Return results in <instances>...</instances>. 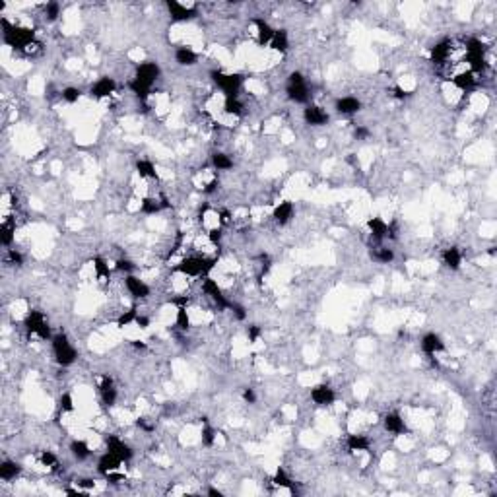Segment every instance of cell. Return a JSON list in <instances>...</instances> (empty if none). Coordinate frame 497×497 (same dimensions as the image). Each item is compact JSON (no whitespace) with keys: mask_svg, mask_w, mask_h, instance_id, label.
I'll list each match as a JSON object with an SVG mask.
<instances>
[{"mask_svg":"<svg viewBox=\"0 0 497 497\" xmlns=\"http://www.w3.org/2000/svg\"><path fill=\"white\" fill-rule=\"evenodd\" d=\"M454 86L460 89H472L476 88V78H474V72H460V74H456L453 78Z\"/></svg>","mask_w":497,"mask_h":497,"instance_id":"484cf974","label":"cell"},{"mask_svg":"<svg viewBox=\"0 0 497 497\" xmlns=\"http://www.w3.org/2000/svg\"><path fill=\"white\" fill-rule=\"evenodd\" d=\"M8 260H10L12 264H16V266H22L23 264L22 253H18L16 249H8Z\"/></svg>","mask_w":497,"mask_h":497,"instance_id":"7dc6e473","label":"cell"},{"mask_svg":"<svg viewBox=\"0 0 497 497\" xmlns=\"http://www.w3.org/2000/svg\"><path fill=\"white\" fill-rule=\"evenodd\" d=\"M383 423H385V429H387L388 433H392V435L406 433V423H404V420L398 416L396 412H390V414H387V416H385V420H383Z\"/></svg>","mask_w":497,"mask_h":497,"instance_id":"d6986e66","label":"cell"},{"mask_svg":"<svg viewBox=\"0 0 497 497\" xmlns=\"http://www.w3.org/2000/svg\"><path fill=\"white\" fill-rule=\"evenodd\" d=\"M293 218V204L291 202H280L274 210V220L280 225H286L287 221Z\"/></svg>","mask_w":497,"mask_h":497,"instance_id":"44dd1931","label":"cell"},{"mask_svg":"<svg viewBox=\"0 0 497 497\" xmlns=\"http://www.w3.org/2000/svg\"><path fill=\"white\" fill-rule=\"evenodd\" d=\"M167 10L171 14V18L175 22H187V20H192L196 16V8L194 6H187V4H181L177 0H169L167 2Z\"/></svg>","mask_w":497,"mask_h":497,"instance_id":"30bf717a","label":"cell"},{"mask_svg":"<svg viewBox=\"0 0 497 497\" xmlns=\"http://www.w3.org/2000/svg\"><path fill=\"white\" fill-rule=\"evenodd\" d=\"M223 111L227 115H233V117H241L243 115V103L239 101V97H225Z\"/></svg>","mask_w":497,"mask_h":497,"instance_id":"4dcf8cb0","label":"cell"},{"mask_svg":"<svg viewBox=\"0 0 497 497\" xmlns=\"http://www.w3.org/2000/svg\"><path fill=\"white\" fill-rule=\"evenodd\" d=\"M39 458H41V464H43V466H49V468H55L56 464H58L56 456L51 453V451H45V453H41V456H39Z\"/></svg>","mask_w":497,"mask_h":497,"instance_id":"f6af8a7d","label":"cell"},{"mask_svg":"<svg viewBox=\"0 0 497 497\" xmlns=\"http://www.w3.org/2000/svg\"><path fill=\"white\" fill-rule=\"evenodd\" d=\"M70 451H72V454L76 456L78 460H84V458H88L89 454H91L88 443L84 441H72L70 443Z\"/></svg>","mask_w":497,"mask_h":497,"instance_id":"836d02e7","label":"cell"},{"mask_svg":"<svg viewBox=\"0 0 497 497\" xmlns=\"http://www.w3.org/2000/svg\"><path fill=\"white\" fill-rule=\"evenodd\" d=\"M309 88L301 72H291L287 80V97L295 103H307L309 101Z\"/></svg>","mask_w":497,"mask_h":497,"instance_id":"277c9868","label":"cell"},{"mask_svg":"<svg viewBox=\"0 0 497 497\" xmlns=\"http://www.w3.org/2000/svg\"><path fill=\"white\" fill-rule=\"evenodd\" d=\"M124 284H126V289H128V293L136 299H144L150 295V286L142 282L140 278H136L134 274H128V276L124 278Z\"/></svg>","mask_w":497,"mask_h":497,"instance_id":"4fadbf2b","label":"cell"},{"mask_svg":"<svg viewBox=\"0 0 497 497\" xmlns=\"http://www.w3.org/2000/svg\"><path fill=\"white\" fill-rule=\"evenodd\" d=\"M229 309L235 313V317L239 320H245V317H247V313H245V307L243 305H239V303H233L231 301V305H229Z\"/></svg>","mask_w":497,"mask_h":497,"instance_id":"c3c4849f","label":"cell"},{"mask_svg":"<svg viewBox=\"0 0 497 497\" xmlns=\"http://www.w3.org/2000/svg\"><path fill=\"white\" fill-rule=\"evenodd\" d=\"M58 14H60V6H58L56 2H49L47 8H45V18H47L49 22H55L56 18H58Z\"/></svg>","mask_w":497,"mask_h":497,"instance_id":"60d3db41","label":"cell"},{"mask_svg":"<svg viewBox=\"0 0 497 497\" xmlns=\"http://www.w3.org/2000/svg\"><path fill=\"white\" fill-rule=\"evenodd\" d=\"M208 239H210L214 245H218L221 241V229H218V227L210 229V233H208Z\"/></svg>","mask_w":497,"mask_h":497,"instance_id":"f907efd6","label":"cell"},{"mask_svg":"<svg viewBox=\"0 0 497 497\" xmlns=\"http://www.w3.org/2000/svg\"><path fill=\"white\" fill-rule=\"evenodd\" d=\"M212 268V260L200 258V256H187L185 260H181L177 264V272L185 274V276H202Z\"/></svg>","mask_w":497,"mask_h":497,"instance_id":"5b68a950","label":"cell"},{"mask_svg":"<svg viewBox=\"0 0 497 497\" xmlns=\"http://www.w3.org/2000/svg\"><path fill=\"white\" fill-rule=\"evenodd\" d=\"M421 350H423L427 355H435L445 350V344H443L439 334L429 332V334H425V336L421 338Z\"/></svg>","mask_w":497,"mask_h":497,"instance_id":"e0dca14e","label":"cell"},{"mask_svg":"<svg viewBox=\"0 0 497 497\" xmlns=\"http://www.w3.org/2000/svg\"><path fill=\"white\" fill-rule=\"evenodd\" d=\"M93 268H95V272H97V278H100L101 282H107L109 280V264L101 258V256H95L93 258Z\"/></svg>","mask_w":497,"mask_h":497,"instance_id":"d590c367","label":"cell"},{"mask_svg":"<svg viewBox=\"0 0 497 497\" xmlns=\"http://www.w3.org/2000/svg\"><path fill=\"white\" fill-rule=\"evenodd\" d=\"M274 484H276V486H280V487H289V489H291V480H289V476H287L282 468H278V470H276Z\"/></svg>","mask_w":497,"mask_h":497,"instance_id":"ab89813d","label":"cell"},{"mask_svg":"<svg viewBox=\"0 0 497 497\" xmlns=\"http://www.w3.org/2000/svg\"><path fill=\"white\" fill-rule=\"evenodd\" d=\"M394 97H398V100H404V97H408V91H404L400 86H396V88H394Z\"/></svg>","mask_w":497,"mask_h":497,"instance_id":"6f0895ef","label":"cell"},{"mask_svg":"<svg viewBox=\"0 0 497 497\" xmlns=\"http://www.w3.org/2000/svg\"><path fill=\"white\" fill-rule=\"evenodd\" d=\"M369 229H371V235H373L375 239H383V237H387L388 235V225L381 220V218L369 220Z\"/></svg>","mask_w":497,"mask_h":497,"instance_id":"f1b7e54d","label":"cell"},{"mask_svg":"<svg viewBox=\"0 0 497 497\" xmlns=\"http://www.w3.org/2000/svg\"><path fill=\"white\" fill-rule=\"evenodd\" d=\"M136 266L128 260V258H121V260H117V270H121V272H126V274H130Z\"/></svg>","mask_w":497,"mask_h":497,"instance_id":"bcb514c9","label":"cell"},{"mask_svg":"<svg viewBox=\"0 0 497 497\" xmlns=\"http://www.w3.org/2000/svg\"><path fill=\"white\" fill-rule=\"evenodd\" d=\"M177 326L181 330H187L190 326V319H188L187 307H179L177 309Z\"/></svg>","mask_w":497,"mask_h":497,"instance_id":"f35d334b","label":"cell"},{"mask_svg":"<svg viewBox=\"0 0 497 497\" xmlns=\"http://www.w3.org/2000/svg\"><path fill=\"white\" fill-rule=\"evenodd\" d=\"M243 400H245V402H249V404H254V402H256V394H254L253 388H245V390H243Z\"/></svg>","mask_w":497,"mask_h":497,"instance_id":"816d5d0a","label":"cell"},{"mask_svg":"<svg viewBox=\"0 0 497 497\" xmlns=\"http://www.w3.org/2000/svg\"><path fill=\"white\" fill-rule=\"evenodd\" d=\"M216 441V431L212 429L210 425H206L204 429H202V445H206V447H212Z\"/></svg>","mask_w":497,"mask_h":497,"instance_id":"ee69618b","label":"cell"},{"mask_svg":"<svg viewBox=\"0 0 497 497\" xmlns=\"http://www.w3.org/2000/svg\"><path fill=\"white\" fill-rule=\"evenodd\" d=\"M210 76L216 82V86L225 93V97H237V91L243 84L241 74H227V72H220V70H212Z\"/></svg>","mask_w":497,"mask_h":497,"instance_id":"3957f363","label":"cell"},{"mask_svg":"<svg viewBox=\"0 0 497 497\" xmlns=\"http://www.w3.org/2000/svg\"><path fill=\"white\" fill-rule=\"evenodd\" d=\"M247 336H249V342H256L258 340V336H260V328L253 324V326H249V330H247Z\"/></svg>","mask_w":497,"mask_h":497,"instance_id":"681fc988","label":"cell"},{"mask_svg":"<svg viewBox=\"0 0 497 497\" xmlns=\"http://www.w3.org/2000/svg\"><path fill=\"white\" fill-rule=\"evenodd\" d=\"M136 425H138V427H142L144 431H152V429H154V425H152V423H148L146 420H138V421H136Z\"/></svg>","mask_w":497,"mask_h":497,"instance_id":"9f6ffc18","label":"cell"},{"mask_svg":"<svg viewBox=\"0 0 497 497\" xmlns=\"http://www.w3.org/2000/svg\"><path fill=\"white\" fill-rule=\"evenodd\" d=\"M466 47V58L470 62L472 72H482L484 70V45L478 39H468Z\"/></svg>","mask_w":497,"mask_h":497,"instance_id":"52a82bcc","label":"cell"},{"mask_svg":"<svg viewBox=\"0 0 497 497\" xmlns=\"http://www.w3.org/2000/svg\"><path fill=\"white\" fill-rule=\"evenodd\" d=\"M270 47L278 51V53H286L287 47H289V41H287V34L284 29H276L274 31V37H272V41H270Z\"/></svg>","mask_w":497,"mask_h":497,"instance_id":"4316f807","label":"cell"},{"mask_svg":"<svg viewBox=\"0 0 497 497\" xmlns=\"http://www.w3.org/2000/svg\"><path fill=\"white\" fill-rule=\"evenodd\" d=\"M58 406H60L62 412H72V410H74V398H72V394L64 392V394L60 396V400H58Z\"/></svg>","mask_w":497,"mask_h":497,"instance_id":"7bdbcfd3","label":"cell"},{"mask_svg":"<svg viewBox=\"0 0 497 497\" xmlns=\"http://www.w3.org/2000/svg\"><path fill=\"white\" fill-rule=\"evenodd\" d=\"M369 136V128H365V126H357L355 128V138L357 140H365Z\"/></svg>","mask_w":497,"mask_h":497,"instance_id":"f5cc1de1","label":"cell"},{"mask_svg":"<svg viewBox=\"0 0 497 497\" xmlns=\"http://www.w3.org/2000/svg\"><path fill=\"white\" fill-rule=\"evenodd\" d=\"M361 109V101L357 100V97H340V100H336V111L338 113H342V115H354L357 111Z\"/></svg>","mask_w":497,"mask_h":497,"instance_id":"ffe728a7","label":"cell"},{"mask_svg":"<svg viewBox=\"0 0 497 497\" xmlns=\"http://www.w3.org/2000/svg\"><path fill=\"white\" fill-rule=\"evenodd\" d=\"M22 472V466L18 462H12V460H4V462L0 464V478L4 480V482H10L14 480L16 476Z\"/></svg>","mask_w":497,"mask_h":497,"instance_id":"d4e9b609","label":"cell"},{"mask_svg":"<svg viewBox=\"0 0 497 497\" xmlns=\"http://www.w3.org/2000/svg\"><path fill=\"white\" fill-rule=\"evenodd\" d=\"M53 340V354H55V359L58 365H62V367H68V365H72L76 361V350H74V346L70 344L67 334H56L51 338Z\"/></svg>","mask_w":497,"mask_h":497,"instance_id":"7a4b0ae2","label":"cell"},{"mask_svg":"<svg viewBox=\"0 0 497 497\" xmlns=\"http://www.w3.org/2000/svg\"><path fill=\"white\" fill-rule=\"evenodd\" d=\"M25 328H27V332L37 334V336L43 338V340H49V338H51L49 322H47V319L43 317V313H39V311H31V313L25 317Z\"/></svg>","mask_w":497,"mask_h":497,"instance_id":"8992f818","label":"cell"},{"mask_svg":"<svg viewBox=\"0 0 497 497\" xmlns=\"http://www.w3.org/2000/svg\"><path fill=\"white\" fill-rule=\"evenodd\" d=\"M115 88H117V84H115V80L113 78H100L93 86H91V89H89V93H91V97H97V100H101V97H109L111 93L115 91Z\"/></svg>","mask_w":497,"mask_h":497,"instance_id":"2e32d148","label":"cell"},{"mask_svg":"<svg viewBox=\"0 0 497 497\" xmlns=\"http://www.w3.org/2000/svg\"><path fill=\"white\" fill-rule=\"evenodd\" d=\"M121 458L117 456V454H113V453H107L103 454L100 458V462H97V470H100L101 474H111V472H115V470H119V466H121Z\"/></svg>","mask_w":497,"mask_h":497,"instance_id":"ac0fdd59","label":"cell"},{"mask_svg":"<svg viewBox=\"0 0 497 497\" xmlns=\"http://www.w3.org/2000/svg\"><path fill=\"white\" fill-rule=\"evenodd\" d=\"M136 317H138V311L136 309H130V311H126V313H122L121 317H119V320H117V326H128L130 322H136Z\"/></svg>","mask_w":497,"mask_h":497,"instance_id":"74e56055","label":"cell"},{"mask_svg":"<svg viewBox=\"0 0 497 497\" xmlns=\"http://www.w3.org/2000/svg\"><path fill=\"white\" fill-rule=\"evenodd\" d=\"M80 95H82V91L78 88H64L62 89V100L68 101V103H76L80 100Z\"/></svg>","mask_w":497,"mask_h":497,"instance_id":"b9f144b4","label":"cell"},{"mask_svg":"<svg viewBox=\"0 0 497 497\" xmlns=\"http://www.w3.org/2000/svg\"><path fill=\"white\" fill-rule=\"evenodd\" d=\"M14 233H16L14 225L8 223V221H4L2 227H0V243L4 245V247H10L12 241H14Z\"/></svg>","mask_w":497,"mask_h":497,"instance_id":"e575fe53","label":"cell"},{"mask_svg":"<svg viewBox=\"0 0 497 497\" xmlns=\"http://www.w3.org/2000/svg\"><path fill=\"white\" fill-rule=\"evenodd\" d=\"M208 495L221 497V491H220V489H216V487H208Z\"/></svg>","mask_w":497,"mask_h":497,"instance_id":"680465c9","label":"cell"},{"mask_svg":"<svg viewBox=\"0 0 497 497\" xmlns=\"http://www.w3.org/2000/svg\"><path fill=\"white\" fill-rule=\"evenodd\" d=\"M311 400L319 406H330L336 400V394L328 385H317L315 388H311Z\"/></svg>","mask_w":497,"mask_h":497,"instance_id":"7c38bea8","label":"cell"},{"mask_svg":"<svg viewBox=\"0 0 497 497\" xmlns=\"http://www.w3.org/2000/svg\"><path fill=\"white\" fill-rule=\"evenodd\" d=\"M159 78V67L155 64V62H142L138 70H136V76L134 80L138 82V84H142L144 88L152 89L154 86V82Z\"/></svg>","mask_w":497,"mask_h":497,"instance_id":"ba28073f","label":"cell"},{"mask_svg":"<svg viewBox=\"0 0 497 497\" xmlns=\"http://www.w3.org/2000/svg\"><path fill=\"white\" fill-rule=\"evenodd\" d=\"M254 25H256V34H258V43H262V45L270 43L276 29H272L270 23L264 22V20H260V18H254Z\"/></svg>","mask_w":497,"mask_h":497,"instance_id":"7402d4cb","label":"cell"},{"mask_svg":"<svg viewBox=\"0 0 497 497\" xmlns=\"http://www.w3.org/2000/svg\"><path fill=\"white\" fill-rule=\"evenodd\" d=\"M443 262L451 270H458L460 264H462V254H460V251L456 247H451V249H447L443 253Z\"/></svg>","mask_w":497,"mask_h":497,"instance_id":"cb8c5ba5","label":"cell"},{"mask_svg":"<svg viewBox=\"0 0 497 497\" xmlns=\"http://www.w3.org/2000/svg\"><path fill=\"white\" fill-rule=\"evenodd\" d=\"M212 165L216 167L218 171H227V169L233 167V159L227 154H223V152H216L212 155Z\"/></svg>","mask_w":497,"mask_h":497,"instance_id":"83f0119b","label":"cell"},{"mask_svg":"<svg viewBox=\"0 0 497 497\" xmlns=\"http://www.w3.org/2000/svg\"><path fill=\"white\" fill-rule=\"evenodd\" d=\"M2 27H4V41L10 47L27 49L31 43H35V34L27 27H12L6 20H2Z\"/></svg>","mask_w":497,"mask_h":497,"instance_id":"6da1fadb","label":"cell"},{"mask_svg":"<svg viewBox=\"0 0 497 497\" xmlns=\"http://www.w3.org/2000/svg\"><path fill=\"white\" fill-rule=\"evenodd\" d=\"M303 119L311 126H322L328 122V115H326V111L320 109L319 105H307L303 111Z\"/></svg>","mask_w":497,"mask_h":497,"instance_id":"5bb4252c","label":"cell"},{"mask_svg":"<svg viewBox=\"0 0 497 497\" xmlns=\"http://www.w3.org/2000/svg\"><path fill=\"white\" fill-rule=\"evenodd\" d=\"M348 449L355 453V451H367L369 449V439L363 435H350L348 437Z\"/></svg>","mask_w":497,"mask_h":497,"instance_id":"1f68e13d","label":"cell"},{"mask_svg":"<svg viewBox=\"0 0 497 497\" xmlns=\"http://www.w3.org/2000/svg\"><path fill=\"white\" fill-rule=\"evenodd\" d=\"M175 60H177L181 67H192V64H196L198 55L192 49H188V47H179L177 51H175Z\"/></svg>","mask_w":497,"mask_h":497,"instance_id":"603a6c76","label":"cell"},{"mask_svg":"<svg viewBox=\"0 0 497 497\" xmlns=\"http://www.w3.org/2000/svg\"><path fill=\"white\" fill-rule=\"evenodd\" d=\"M136 324H138L140 328H148V324H150V320L146 319V317H142V315H138V317H136Z\"/></svg>","mask_w":497,"mask_h":497,"instance_id":"db71d44e","label":"cell"},{"mask_svg":"<svg viewBox=\"0 0 497 497\" xmlns=\"http://www.w3.org/2000/svg\"><path fill=\"white\" fill-rule=\"evenodd\" d=\"M105 443H107V449H109V453H113V454H117L119 458H121L122 462L124 460H130L132 458V449L126 445V443L122 441V439H119L117 435H107L105 437Z\"/></svg>","mask_w":497,"mask_h":497,"instance_id":"8fae6325","label":"cell"},{"mask_svg":"<svg viewBox=\"0 0 497 497\" xmlns=\"http://www.w3.org/2000/svg\"><path fill=\"white\" fill-rule=\"evenodd\" d=\"M100 394H101V402H103L105 406H115V402H117V388H115L113 379H111L109 375L101 377Z\"/></svg>","mask_w":497,"mask_h":497,"instance_id":"9a60e30c","label":"cell"},{"mask_svg":"<svg viewBox=\"0 0 497 497\" xmlns=\"http://www.w3.org/2000/svg\"><path fill=\"white\" fill-rule=\"evenodd\" d=\"M373 258H375L377 262H383V264H388V262H392V258H394V253H392V249H377L375 254H373Z\"/></svg>","mask_w":497,"mask_h":497,"instance_id":"8d00e7d4","label":"cell"},{"mask_svg":"<svg viewBox=\"0 0 497 497\" xmlns=\"http://www.w3.org/2000/svg\"><path fill=\"white\" fill-rule=\"evenodd\" d=\"M216 188H218V181L214 179V181H210V183H208V185L204 187V192H206V194H210V192H214Z\"/></svg>","mask_w":497,"mask_h":497,"instance_id":"11a10c76","label":"cell"},{"mask_svg":"<svg viewBox=\"0 0 497 497\" xmlns=\"http://www.w3.org/2000/svg\"><path fill=\"white\" fill-rule=\"evenodd\" d=\"M140 210L142 214H148V216H154L159 210H163V204L159 198H144L142 204H140Z\"/></svg>","mask_w":497,"mask_h":497,"instance_id":"d6a6232c","label":"cell"},{"mask_svg":"<svg viewBox=\"0 0 497 497\" xmlns=\"http://www.w3.org/2000/svg\"><path fill=\"white\" fill-rule=\"evenodd\" d=\"M202 291H204V293H206L210 299H214V301L218 303V307H221V309H229L231 301H229V299H225V295L221 293V287L218 286V282H216V280H212V278H204V282H202Z\"/></svg>","mask_w":497,"mask_h":497,"instance_id":"9c48e42d","label":"cell"},{"mask_svg":"<svg viewBox=\"0 0 497 497\" xmlns=\"http://www.w3.org/2000/svg\"><path fill=\"white\" fill-rule=\"evenodd\" d=\"M136 171H138V175H140L142 179H155V177H157L154 163H152V161H148V159H140V161H136Z\"/></svg>","mask_w":497,"mask_h":497,"instance_id":"f546056e","label":"cell"}]
</instances>
